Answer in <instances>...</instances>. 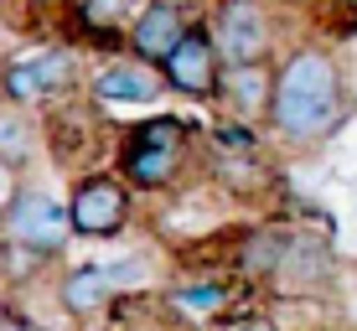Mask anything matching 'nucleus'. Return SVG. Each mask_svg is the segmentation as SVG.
Returning a JSON list of instances; mask_svg holds the SVG:
<instances>
[{"label":"nucleus","mask_w":357,"mask_h":331,"mask_svg":"<svg viewBox=\"0 0 357 331\" xmlns=\"http://www.w3.org/2000/svg\"><path fill=\"white\" fill-rule=\"evenodd\" d=\"M352 119V88L347 68L326 42H290L275 63V104H269V140L290 155L321 151L337 140L342 125Z\"/></svg>","instance_id":"1"},{"label":"nucleus","mask_w":357,"mask_h":331,"mask_svg":"<svg viewBox=\"0 0 357 331\" xmlns=\"http://www.w3.org/2000/svg\"><path fill=\"white\" fill-rule=\"evenodd\" d=\"M202 166V125L187 114H151L114 134V171L145 197L176 192Z\"/></svg>","instance_id":"2"},{"label":"nucleus","mask_w":357,"mask_h":331,"mask_svg":"<svg viewBox=\"0 0 357 331\" xmlns=\"http://www.w3.org/2000/svg\"><path fill=\"white\" fill-rule=\"evenodd\" d=\"M83 83H89L83 52L73 42H52V47L10 57V63L0 68V99L21 104V109H57V104H68Z\"/></svg>","instance_id":"3"},{"label":"nucleus","mask_w":357,"mask_h":331,"mask_svg":"<svg viewBox=\"0 0 357 331\" xmlns=\"http://www.w3.org/2000/svg\"><path fill=\"white\" fill-rule=\"evenodd\" d=\"M223 63H280L285 52V16L275 0H213L202 16Z\"/></svg>","instance_id":"4"},{"label":"nucleus","mask_w":357,"mask_h":331,"mask_svg":"<svg viewBox=\"0 0 357 331\" xmlns=\"http://www.w3.org/2000/svg\"><path fill=\"white\" fill-rule=\"evenodd\" d=\"M68 217L78 238H119L135 223V187L119 171H83L68 187Z\"/></svg>","instance_id":"5"},{"label":"nucleus","mask_w":357,"mask_h":331,"mask_svg":"<svg viewBox=\"0 0 357 331\" xmlns=\"http://www.w3.org/2000/svg\"><path fill=\"white\" fill-rule=\"evenodd\" d=\"M68 238H78V233H73V217H68V202L57 197L47 181H26V192L16 197L10 217L0 223V243L57 259V254L68 249Z\"/></svg>","instance_id":"6"},{"label":"nucleus","mask_w":357,"mask_h":331,"mask_svg":"<svg viewBox=\"0 0 357 331\" xmlns=\"http://www.w3.org/2000/svg\"><path fill=\"white\" fill-rule=\"evenodd\" d=\"M337 285V249L321 228L311 223H290V243H285V259H280L275 279H269L264 295L275 300H316Z\"/></svg>","instance_id":"7"},{"label":"nucleus","mask_w":357,"mask_h":331,"mask_svg":"<svg viewBox=\"0 0 357 331\" xmlns=\"http://www.w3.org/2000/svg\"><path fill=\"white\" fill-rule=\"evenodd\" d=\"M89 99L98 109H151V104H161L166 99V78H161V68H151V63H140L135 52H119V57H104L98 68H89Z\"/></svg>","instance_id":"8"},{"label":"nucleus","mask_w":357,"mask_h":331,"mask_svg":"<svg viewBox=\"0 0 357 331\" xmlns=\"http://www.w3.org/2000/svg\"><path fill=\"white\" fill-rule=\"evenodd\" d=\"M223 52H218L213 31L197 21V26L181 36V47L161 63V78L176 99H192V104H218V88H223Z\"/></svg>","instance_id":"9"},{"label":"nucleus","mask_w":357,"mask_h":331,"mask_svg":"<svg viewBox=\"0 0 357 331\" xmlns=\"http://www.w3.org/2000/svg\"><path fill=\"white\" fill-rule=\"evenodd\" d=\"M192 26H197V16L181 0H140V10H135V21L125 31V52H135L151 68H161Z\"/></svg>","instance_id":"10"},{"label":"nucleus","mask_w":357,"mask_h":331,"mask_svg":"<svg viewBox=\"0 0 357 331\" xmlns=\"http://www.w3.org/2000/svg\"><path fill=\"white\" fill-rule=\"evenodd\" d=\"M285 243H290V223H254L243 233H233V279L249 290H269V279H275L280 259H285Z\"/></svg>","instance_id":"11"},{"label":"nucleus","mask_w":357,"mask_h":331,"mask_svg":"<svg viewBox=\"0 0 357 331\" xmlns=\"http://www.w3.org/2000/svg\"><path fill=\"white\" fill-rule=\"evenodd\" d=\"M269 104H275V63H228L218 109L243 125H269Z\"/></svg>","instance_id":"12"},{"label":"nucleus","mask_w":357,"mask_h":331,"mask_svg":"<svg viewBox=\"0 0 357 331\" xmlns=\"http://www.w3.org/2000/svg\"><path fill=\"white\" fill-rule=\"evenodd\" d=\"M52 300H57L63 316H73V321H98V316L114 311L119 285L109 279L104 264H68L63 275L52 279Z\"/></svg>","instance_id":"13"},{"label":"nucleus","mask_w":357,"mask_h":331,"mask_svg":"<svg viewBox=\"0 0 357 331\" xmlns=\"http://www.w3.org/2000/svg\"><path fill=\"white\" fill-rule=\"evenodd\" d=\"M0 155L16 161L21 171L47 155V125L36 119V109H21V104L0 99Z\"/></svg>","instance_id":"14"},{"label":"nucleus","mask_w":357,"mask_h":331,"mask_svg":"<svg viewBox=\"0 0 357 331\" xmlns=\"http://www.w3.org/2000/svg\"><path fill=\"white\" fill-rule=\"evenodd\" d=\"M171 311L187 316V321H213V316H228L233 311V285L228 279H187V285L166 290Z\"/></svg>","instance_id":"15"},{"label":"nucleus","mask_w":357,"mask_h":331,"mask_svg":"<svg viewBox=\"0 0 357 331\" xmlns=\"http://www.w3.org/2000/svg\"><path fill=\"white\" fill-rule=\"evenodd\" d=\"M135 10H140V0H73V16L83 21V31H93V36H119V42H125Z\"/></svg>","instance_id":"16"},{"label":"nucleus","mask_w":357,"mask_h":331,"mask_svg":"<svg viewBox=\"0 0 357 331\" xmlns=\"http://www.w3.org/2000/svg\"><path fill=\"white\" fill-rule=\"evenodd\" d=\"M104 269H109V279L119 285V295H135V290L151 279V254L135 249V254H125V259H109Z\"/></svg>","instance_id":"17"},{"label":"nucleus","mask_w":357,"mask_h":331,"mask_svg":"<svg viewBox=\"0 0 357 331\" xmlns=\"http://www.w3.org/2000/svg\"><path fill=\"white\" fill-rule=\"evenodd\" d=\"M21 192H26V171H21L16 161H6V155H0V223L10 217V207H16Z\"/></svg>","instance_id":"18"},{"label":"nucleus","mask_w":357,"mask_h":331,"mask_svg":"<svg viewBox=\"0 0 357 331\" xmlns=\"http://www.w3.org/2000/svg\"><path fill=\"white\" fill-rule=\"evenodd\" d=\"M243 331H285V326H280V321H249Z\"/></svg>","instance_id":"19"},{"label":"nucleus","mask_w":357,"mask_h":331,"mask_svg":"<svg viewBox=\"0 0 357 331\" xmlns=\"http://www.w3.org/2000/svg\"><path fill=\"white\" fill-rule=\"evenodd\" d=\"M275 6H290L295 10V6H311V0H275Z\"/></svg>","instance_id":"20"},{"label":"nucleus","mask_w":357,"mask_h":331,"mask_svg":"<svg viewBox=\"0 0 357 331\" xmlns=\"http://www.w3.org/2000/svg\"><path fill=\"white\" fill-rule=\"evenodd\" d=\"M0 254H6V243H0Z\"/></svg>","instance_id":"21"}]
</instances>
